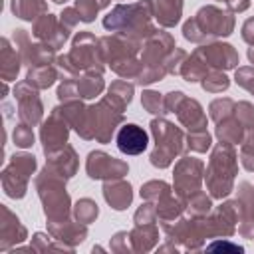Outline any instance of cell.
I'll return each mask as SVG.
<instances>
[{"label": "cell", "instance_id": "cell-8", "mask_svg": "<svg viewBox=\"0 0 254 254\" xmlns=\"http://www.w3.org/2000/svg\"><path fill=\"white\" fill-rule=\"evenodd\" d=\"M105 198L115 208H125V204L131 202V187L127 183H113L105 185Z\"/></svg>", "mask_w": 254, "mask_h": 254}, {"label": "cell", "instance_id": "cell-7", "mask_svg": "<svg viewBox=\"0 0 254 254\" xmlns=\"http://www.w3.org/2000/svg\"><path fill=\"white\" fill-rule=\"evenodd\" d=\"M153 6H155L157 20L163 26H175L179 22L181 8H183L181 0H153Z\"/></svg>", "mask_w": 254, "mask_h": 254}, {"label": "cell", "instance_id": "cell-3", "mask_svg": "<svg viewBox=\"0 0 254 254\" xmlns=\"http://www.w3.org/2000/svg\"><path fill=\"white\" fill-rule=\"evenodd\" d=\"M147 133L143 131V127L135 125V123H127L119 129L117 133V147L121 153L125 155H139L147 149Z\"/></svg>", "mask_w": 254, "mask_h": 254}, {"label": "cell", "instance_id": "cell-18", "mask_svg": "<svg viewBox=\"0 0 254 254\" xmlns=\"http://www.w3.org/2000/svg\"><path fill=\"white\" fill-rule=\"evenodd\" d=\"M246 143H248V145H246L244 151H242V159H244V167L252 171V169H254V137L248 139Z\"/></svg>", "mask_w": 254, "mask_h": 254}, {"label": "cell", "instance_id": "cell-16", "mask_svg": "<svg viewBox=\"0 0 254 254\" xmlns=\"http://www.w3.org/2000/svg\"><path fill=\"white\" fill-rule=\"evenodd\" d=\"M143 105H145L151 113H163V111H161V97H159V93H155V91L143 93Z\"/></svg>", "mask_w": 254, "mask_h": 254}, {"label": "cell", "instance_id": "cell-21", "mask_svg": "<svg viewBox=\"0 0 254 254\" xmlns=\"http://www.w3.org/2000/svg\"><path fill=\"white\" fill-rule=\"evenodd\" d=\"M54 2H60V4H62V2H65V0H54Z\"/></svg>", "mask_w": 254, "mask_h": 254}, {"label": "cell", "instance_id": "cell-13", "mask_svg": "<svg viewBox=\"0 0 254 254\" xmlns=\"http://www.w3.org/2000/svg\"><path fill=\"white\" fill-rule=\"evenodd\" d=\"M202 87L208 89V91H222L228 87V77L222 75V73H212L208 79L202 81Z\"/></svg>", "mask_w": 254, "mask_h": 254}, {"label": "cell", "instance_id": "cell-9", "mask_svg": "<svg viewBox=\"0 0 254 254\" xmlns=\"http://www.w3.org/2000/svg\"><path fill=\"white\" fill-rule=\"evenodd\" d=\"M12 10L16 16H20L24 20H32L38 12H46V4L42 0H14Z\"/></svg>", "mask_w": 254, "mask_h": 254}, {"label": "cell", "instance_id": "cell-14", "mask_svg": "<svg viewBox=\"0 0 254 254\" xmlns=\"http://www.w3.org/2000/svg\"><path fill=\"white\" fill-rule=\"evenodd\" d=\"M14 141H16V145H20V147H28V145H32L34 135H32V131H30L26 125H20V127H16V131H14Z\"/></svg>", "mask_w": 254, "mask_h": 254}, {"label": "cell", "instance_id": "cell-12", "mask_svg": "<svg viewBox=\"0 0 254 254\" xmlns=\"http://www.w3.org/2000/svg\"><path fill=\"white\" fill-rule=\"evenodd\" d=\"M99 4L95 0H77V18L83 22H91Z\"/></svg>", "mask_w": 254, "mask_h": 254}, {"label": "cell", "instance_id": "cell-4", "mask_svg": "<svg viewBox=\"0 0 254 254\" xmlns=\"http://www.w3.org/2000/svg\"><path fill=\"white\" fill-rule=\"evenodd\" d=\"M127 171V167L111 157H107L105 153L97 151L89 155L87 161V173L91 179H103V177H121Z\"/></svg>", "mask_w": 254, "mask_h": 254}, {"label": "cell", "instance_id": "cell-5", "mask_svg": "<svg viewBox=\"0 0 254 254\" xmlns=\"http://www.w3.org/2000/svg\"><path fill=\"white\" fill-rule=\"evenodd\" d=\"M16 97L20 101V117L28 123H36L42 115V105L36 91H28V83H20L16 87Z\"/></svg>", "mask_w": 254, "mask_h": 254}, {"label": "cell", "instance_id": "cell-1", "mask_svg": "<svg viewBox=\"0 0 254 254\" xmlns=\"http://www.w3.org/2000/svg\"><path fill=\"white\" fill-rule=\"evenodd\" d=\"M232 26L234 20L230 14H224L208 6L196 14V20L185 24V38L192 42H200L206 36H228L232 32Z\"/></svg>", "mask_w": 254, "mask_h": 254}, {"label": "cell", "instance_id": "cell-19", "mask_svg": "<svg viewBox=\"0 0 254 254\" xmlns=\"http://www.w3.org/2000/svg\"><path fill=\"white\" fill-rule=\"evenodd\" d=\"M242 36H244L246 42L254 44V20H248V22L244 24V28H242Z\"/></svg>", "mask_w": 254, "mask_h": 254}, {"label": "cell", "instance_id": "cell-11", "mask_svg": "<svg viewBox=\"0 0 254 254\" xmlns=\"http://www.w3.org/2000/svg\"><path fill=\"white\" fill-rule=\"evenodd\" d=\"M101 87H103L101 77H99V75H97V77L89 75V77H83V79L79 81L77 91H79L81 97H95V95L101 91Z\"/></svg>", "mask_w": 254, "mask_h": 254}, {"label": "cell", "instance_id": "cell-10", "mask_svg": "<svg viewBox=\"0 0 254 254\" xmlns=\"http://www.w3.org/2000/svg\"><path fill=\"white\" fill-rule=\"evenodd\" d=\"M131 95H133V87L123 81H115L113 87L109 89V99H111V103H117L119 109H123L131 101Z\"/></svg>", "mask_w": 254, "mask_h": 254}, {"label": "cell", "instance_id": "cell-20", "mask_svg": "<svg viewBox=\"0 0 254 254\" xmlns=\"http://www.w3.org/2000/svg\"><path fill=\"white\" fill-rule=\"evenodd\" d=\"M226 2L232 10H246L248 8V0H226Z\"/></svg>", "mask_w": 254, "mask_h": 254}, {"label": "cell", "instance_id": "cell-2", "mask_svg": "<svg viewBox=\"0 0 254 254\" xmlns=\"http://www.w3.org/2000/svg\"><path fill=\"white\" fill-rule=\"evenodd\" d=\"M151 127L157 141H161V145L157 143V151L151 155V163L157 167H167L171 159L181 151V133L167 121H153Z\"/></svg>", "mask_w": 254, "mask_h": 254}, {"label": "cell", "instance_id": "cell-15", "mask_svg": "<svg viewBox=\"0 0 254 254\" xmlns=\"http://www.w3.org/2000/svg\"><path fill=\"white\" fill-rule=\"evenodd\" d=\"M236 81H238L242 87H246L248 91L254 93V71H252V69H248V67L238 69V71H236Z\"/></svg>", "mask_w": 254, "mask_h": 254}, {"label": "cell", "instance_id": "cell-6", "mask_svg": "<svg viewBox=\"0 0 254 254\" xmlns=\"http://www.w3.org/2000/svg\"><path fill=\"white\" fill-rule=\"evenodd\" d=\"M67 139V129L64 123H56V113L52 115L50 121H46L44 129H42V141H44V149L46 153L52 151L56 145L64 143Z\"/></svg>", "mask_w": 254, "mask_h": 254}, {"label": "cell", "instance_id": "cell-17", "mask_svg": "<svg viewBox=\"0 0 254 254\" xmlns=\"http://www.w3.org/2000/svg\"><path fill=\"white\" fill-rule=\"evenodd\" d=\"M189 145L194 149V151H206L208 149V145H210V137H208V133H200L198 137L196 135H190L189 137Z\"/></svg>", "mask_w": 254, "mask_h": 254}]
</instances>
